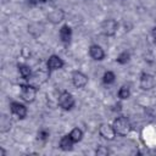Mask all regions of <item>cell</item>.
Instances as JSON below:
<instances>
[{"label":"cell","mask_w":156,"mask_h":156,"mask_svg":"<svg viewBox=\"0 0 156 156\" xmlns=\"http://www.w3.org/2000/svg\"><path fill=\"white\" fill-rule=\"evenodd\" d=\"M65 66V61L58 56V55H50L48 61H46V69L48 72H54L58 71Z\"/></svg>","instance_id":"5b68a950"},{"label":"cell","mask_w":156,"mask_h":156,"mask_svg":"<svg viewBox=\"0 0 156 156\" xmlns=\"http://www.w3.org/2000/svg\"><path fill=\"white\" fill-rule=\"evenodd\" d=\"M115 80H116V74L112 71H106L102 74V83L105 85H111L115 83Z\"/></svg>","instance_id":"9a60e30c"},{"label":"cell","mask_w":156,"mask_h":156,"mask_svg":"<svg viewBox=\"0 0 156 156\" xmlns=\"http://www.w3.org/2000/svg\"><path fill=\"white\" fill-rule=\"evenodd\" d=\"M139 84H140V88L143 90H151L156 85V79H155V77L152 74L144 72V73L140 74Z\"/></svg>","instance_id":"8992f818"},{"label":"cell","mask_w":156,"mask_h":156,"mask_svg":"<svg viewBox=\"0 0 156 156\" xmlns=\"http://www.w3.org/2000/svg\"><path fill=\"white\" fill-rule=\"evenodd\" d=\"M96 155H99V156H105V155H107L108 154V150L105 147V146H98V149H96Z\"/></svg>","instance_id":"44dd1931"},{"label":"cell","mask_w":156,"mask_h":156,"mask_svg":"<svg viewBox=\"0 0 156 156\" xmlns=\"http://www.w3.org/2000/svg\"><path fill=\"white\" fill-rule=\"evenodd\" d=\"M72 84L76 88H78V89L84 88L88 84V77H87V74H84L80 71H74L72 73Z\"/></svg>","instance_id":"9c48e42d"},{"label":"cell","mask_w":156,"mask_h":156,"mask_svg":"<svg viewBox=\"0 0 156 156\" xmlns=\"http://www.w3.org/2000/svg\"><path fill=\"white\" fill-rule=\"evenodd\" d=\"M101 32L106 37H112L116 34L117 29H118V23L116 22V20L113 18H108V20H105L102 23H101Z\"/></svg>","instance_id":"277c9868"},{"label":"cell","mask_w":156,"mask_h":156,"mask_svg":"<svg viewBox=\"0 0 156 156\" xmlns=\"http://www.w3.org/2000/svg\"><path fill=\"white\" fill-rule=\"evenodd\" d=\"M99 134L106 140H113L116 138V130L110 123H101L99 126Z\"/></svg>","instance_id":"ba28073f"},{"label":"cell","mask_w":156,"mask_h":156,"mask_svg":"<svg viewBox=\"0 0 156 156\" xmlns=\"http://www.w3.org/2000/svg\"><path fill=\"white\" fill-rule=\"evenodd\" d=\"M10 110H11L12 115L17 116L20 119L26 118V116H27V113H28L27 106H26L24 104L20 102V101H12V102L10 104Z\"/></svg>","instance_id":"52a82bcc"},{"label":"cell","mask_w":156,"mask_h":156,"mask_svg":"<svg viewBox=\"0 0 156 156\" xmlns=\"http://www.w3.org/2000/svg\"><path fill=\"white\" fill-rule=\"evenodd\" d=\"M68 134L71 135V138L73 139V141H74V143H79V141L83 139V132H82V129H80V128H78V127L73 128Z\"/></svg>","instance_id":"e0dca14e"},{"label":"cell","mask_w":156,"mask_h":156,"mask_svg":"<svg viewBox=\"0 0 156 156\" xmlns=\"http://www.w3.org/2000/svg\"><path fill=\"white\" fill-rule=\"evenodd\" d=\"M130 88H129V85H122L119 89H118V93H117V95H118V98L121 99V100H127V99H129L130 98Z\"/></svg>","instance_id":"2e32d148"},{"label":"cell","mask_w":156,"mask_h":156,"mask_svg":"<svg viewBox=\"0 0 156 156\" xmlns=\"http://www.w3.org/2000/svg\"><path fill=\"white\" fill-rule=\"evenodd\" d=\"M129 60H130V54L127 52V51L121 52V54L116 57V62L119 63V65H126L127 62H129Z\"/></svg>","instance_id":"ac0fdd59"},{"label":"cell","mask_w":156,"mask_h":156,"mask_svg":"<svg viewBox=\"0 0 156 156\" xmlns=\"http://www.w3.org/2000/svg\"><path fill=\"white\" fill-rule=\"evenodd\" d=\"M151 34H152V37H154V39L156 40V26L152 28V32H151Z\"/></svg>","instance_id":"7402d4cb"},{"label":"cell","mask_w":156,"mask_h":156,"mask_svg":"<svg viewBox=\"0 0 156 156\" xmlns=\"http://www.w3.org/2000/svg\"><path fill=\"white\" fill-rule=\"evenodd\" d=\"M17 68H18L20 76H21L24 80L29 82V80H30V78H32V76H33V72H32L30 67H29L28 65H26V63H20V65L17 66Z\"/></svg>","instance_id":"5bb4252c"},{"label":"cell","mask_w":156,"mask_h":156,"mask_svg":"<svg viewBox=\"0 0 156 156\" xmlns=\"http://www.w3.org/2000/svg\"><path fill=\"white\" fill-rule=\"evenodd\" d=\"M76 143L73 141V139L71 138V135L69 134H66V135H63L61 139H60V143H58V146H60V149L62 150V151H71L72 149H73V145H74Z\"/></svg>","instance_id":"7c38bea8"},{"label":"cell","mask_w":156,"mask_h":156,"mask_svg":"<svg viewBox=\"0 0 156 156\" xmlns=\"http://www.w3.org/2000/svg\"><path fill=\"white\" fill-rule=\"evenodd\" d=\"M38 88L30 83L21 85V98L24 102H33L37 98Z\"/></svg>","instance_id":"3957f363"},{"label":"cell","mask_w":156,"mask_h":156,"mask_svg":"<svg viewBox=\"0 0 156 156\" xmlns=\"http://www.w3.org/2000/svg\"><path fill=\"white\" fill-rule=\"evenodd\" d=\"M72 35H73V32H72V28L68 26V24H63L60 30H58V37H60V40L65 44V45H68L72 40Z\"/></svg>","instance_id":"30bf717a"},{"label":"cell","mask_w":156,"mask_h":156,"mask_svg":"<svg viewBox=\"0 0 156 156\" xmlns=\"http://www.w3.org/2000/svg\"><path fill=\"white\" fill-rule=\"evenodd\" d=\"M63 18H65V12H63L61 9H54V10L48 15V20H49L51 23H54V24L61 22Z\"/></svg>","instance_id":"4fadbf2b"},{"label":"cell","mask_w":156,"mask_h":156,"mask_svg":"<svg viewBox=\"0 0 156 156\" xmlns=\"http://www.w3.org/2000/svg\"><path fill=\"white\" fill-rule=\"evenodd\" d=\"M0 127H1V132H6V130L10 129V127H11V122H10V119H9L6 116H2V117H1Z\"/></svg>","instance_id":"d6986e66"},{"label":"cell","mask_w":156,"mask_h":156,"mask_svg":"<svg viewBox=\"0 0 156 156\" xmlns=\"http://www.w3.org/2000/svg\"><path fill=\"white\" fill-rule=\"evenodd\" d=\"M89 55L95 61H102L105 58V51L98 44H93V45L89 46Z\"/></svg>","instance_id":"8fae6325"},{"label":"cell","mask_w":156,"mask_h":156,"mask_svg":"<svg viewBox=\"0 0 156 156\" xmlns=\"http://www.w3.org/2000/svg\"><path fill=\"white\" fill-rule=\"evenodd\" d=\"M115 130H116V134L117 135H121V136H126L130 133L132 130V124L129 122V119L124 116H119L117 118H115L113 123H112Z\"/></svg>","instance_id":"6da1fadb"},{"label":"cell","mask_w":156,"mask_h":156,"mask_svg":"<svg viewBox=\"0 0 156 156\" xmlns=\"http://www.w3.org/2000/svg\"><path fill=\"white\" fill-rule=\"evenodd\" d=\"M57 102H58V106L65 111H71L76 105L74 96L67 90H63V91L60 93Z\"/></svg>","instance_id":"7a4b0ae2"},{"label":"cell","mask_w":156,"mask_h":156,"mask_svg":"<svg viewBox=\"0 0 156 156\" xmlns=\"http://www.w3.org/2000/svg\"><path fill=\"white\" fill-rule=\"evenodd\" d=\"M49 135H50V133H49V130H46V129H40V130L38 132V139H39V140L45 141V140L49 138Z\"/></svg>","instance_id":"ffe728a7"},{"label":"cell","mask_w":156,"mask_h":156,"mask_svg":"<svg viewBox=\"0 0 156 156\" xmlns=\"http://www.w3.org/2000/svg\"><path fill=\"white\" fill-rule=\"evenodd\" d=\"M0 155H1V156H4V155H5V150H4V149H1V150H0Z\"/></svg>","instance_id":"603a6c76"}]
</instances>
